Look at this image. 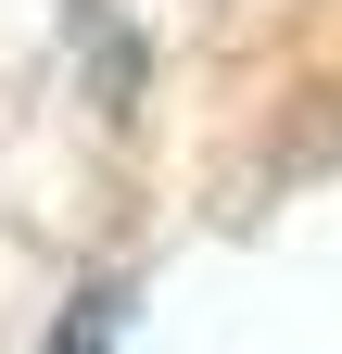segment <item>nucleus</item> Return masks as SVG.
Returning a JSON list of instances; mask_svg holds the SVG:
<instances>
[{"instance_id": "f257e3e1", "label": "nucleus", "mask_w": 342, "mask_h": 354, "mask_svg": "<svg viewBox=\"0 0 342 354\" xmlns=\"http://www.w3.org/2000/svg\"><path fill=\"white\" fill-rule=\"evenodd\" d=\"M51 354H127V279L76 291V304H64V329H51Z\"/></svg>"}]
</instances>
